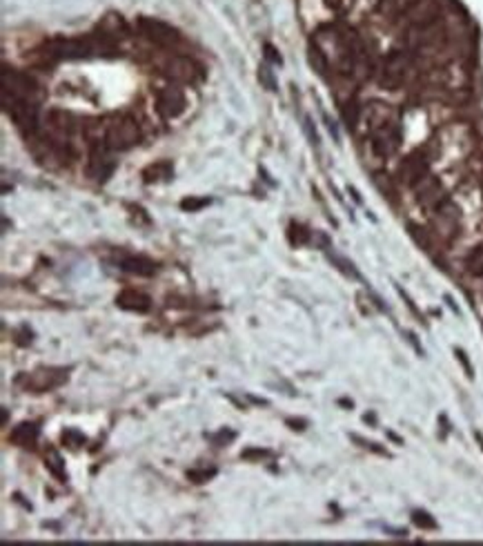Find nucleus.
Returning <instances> with one entry per match:
<instances>
[{
    "mask_svg": "<svg viewBox=\"0 0 483 546\" xmlns=\"http://www.w3.org/2000/svg\"><path fill=\"white\" fill-rule=\"evenodd\" d=\"M116 169V161L112 156V150L107 145H96L89 154V163H87V174L89 178H94L98 183L110 181L112 174Z\"/></svg>",
    "mask_w": 483,
    "mask_h": 546,
    "instance_id": "9",
    "label": "nucleus"
},
{
    "mask_svg": "<svg viewBox=\"0 0 483 546\" xmlns=\"http://www.w3.org/2000/svg\"><path fill=\"white\" fill-rule=\"evenodd\" d=\"M306 130H308V134H310V141H312V145H319V136H317V132L312 130V121L308 119L306 121Z\"/></svg>",
    "mask_w": 483,
    "mask_h": 546,
    "instance_id": "35",
    "label": "nucleus"
},
{
    "mask_svg": "<svg viewBox=\"0 0 483 546\" xmlns=\"http://www.w3.org/2000/svg\"><path fill=\"white\" fill-rule=\"evenodd\" d=\"M140 141V125L132 116H119L105 130V145L112 152H125Z\"/></svg>",
    "mask_w": 483,
    "mask_h": 546,
    "instance_id": "3",
    "label": "nucleus"
},
{
    "mask_svg": "<svg viewBox=\"0 0 483 546\" xmlns=\"http://www.w3.org/2000/svg\"><path fill=\"white\" fill-rule=\"evenodd\" d=\"M67 372L65 368H38L34 372H25L16 379V386H21L27 392H34V395H40V392H49L53 388L62 386L67 381Z\"/></svg>",
    "mask_w": 483,
    "mask_h": 546,
    "instance_id": "4",
    "label": "nucleus"
},
{
    "mask_svg": "<svg viewBox=\"0 0 483 546\" xmlns=\"http://www.w3.org/2000/svg\"><path fill=\"white\" fill-rule=\"evenodd\" d=\"M361 114H363V110L359 107V103L354 101V98L343 105V119H345L347 128H350V130H354V128H356V123L361 121Z\"/></svg>",
    "mask_w": 483,
    "mask_h": 546,
    "instance_id": "23",
    "label": "nucleus"
},
{
    "mask_svg": "<svg viewBox=\"0 0 483 546\" xmlns=\"http://www.w3.org/2000/svg\"><path fill=\"white\" fill-rule=\"evenodd\" d=\"M477 440H479V442L483 444V435H481V433H477Z\"/></svg>",
    "mask_w": 483,
    "mask_h": 546,
    "instance_id": "36",
    "label": "nucleus"
},
{
    "mask_svg": "<svg viewBox=\"0 0 483 546\" xmlns=\"http://www.w3.org/2000/svg\"><path fill=\"white\" fill-rule=\"evenodd\" d=\"M434 230H436V235H441L445 239L457 235V230H459V210L454 208L450 201H443V203L436 205Z\"/></svg>",
    "mask_w": 483,
    "mask_h": 546,
    "instance_id": "11",
    "label": "nucleus"
},
{
    "mask_svg": "<svg viewBox=\"0 0 483 546\" xmlns=\"http://www.w3.org/2000/svg\"><path fill=\"white\" fill-rule=\"evenodd\" d=\"M3 110L25 136H36V132H38V110H36L34 98L3 92Z\"/></svg>",
    "mask_w": 483,
    "mask_h": 546,
    "instance_id": "2",
    "label": "nucleus"
},
{
    "mask_svg": "<svg viewBox=\"0 0 483 546\" xmlns=\"http://www.w3.org/2000/svg\"><path fill=\"white\" fill-rule=\"evenodd\" d=\"M45 56L56 60H78L89 58L98 51H112V45L105 43L98 47V43L92 38H53L45 45Z\"/></svg>",
    "mask_w": 483,
    "mask_h": 546,
    "instance_id": "1",
    "label": "nucleus"
},
{
    "mask_svg": "<svg viewBox=\"0 0 483 546\" xmlns=\"http://www.w3.org/2000/svg\"><path fill=\"white\" fill-rule=\"evenodd\" d=\"M87 440L83 433H78L76 428H67L65 433H62V444L69 446V449H80Z\"/></svg>",
    "mask_w": 483,
    "mask_h": 546,
    "instance_id": "29",
    "label": "nucleus"
},
{
    "mask_svg": "<svg viewBox=\"0 0 483 546\" xmlns=\"http://www.w3.org/2000/svg\"><path fill=\"white\" fill-rule=\"evenodd\" d=\"M138 29L143 32L145 38L160 45V47H174V45L181 43V36H178L174 27L163 23V21H158V18H140Z\"/></svg>",
    "mask_w": 483,
    "mask_h": 546,
    "instance_id": "6",
    "label": "nucleus"
},
{
    "mask_svg": "<svg viewBox=\"0 0 483 546\" xmlns=\"http://www.w3.org/2000/svg\"><path fill=\"white\" fill-rule=\"evenodd\" d=\"M185 107H187V96L183 89L176 85L163 87L156 96V110L167 121L178 119V116L185 112Z\"/></svg>",
    "mask_w": 483,
    "mask_h": 546,
    "instance_id": "7",
    "label": "nucleus"
},
{
    "mask_svg": "<svg viewBox=\"0 0 483 546\" xmlns=\"http://www.w3.org/2000/svg\"><path fill=\"white\" fill-rule=\"evenodd\" d=\"M310 239H312V232H308V228L299 226V223H292V226H290V241L294 246H306V244H310Z\"/></svg>",
    "mask_w": 483,
    "mask_h": 546,
    "instance_id": "27",
    "label": "nucleus"
},
{
    "mask_svg": "<svg viewBox=\"0 0 483 546\" xmlns=\"http://www.w3.org/2000/svg\"><path fill=\"white\" fill-rule=\"evenodd\" d=\"M143 181H145L147 185L151 183H167V181H172V176H174V165L169 163V161H156V163H151L147 165L145 169H143Z\"/></svg>",
    "mask_w": 483,
    "mask_h": 546,
    "instance_id": "16",
    "label": "nucleus"
},
{
    "mask_svg": "<svg viewBox=\"0 0 483 546\" xmlns=\"http://www.w3.org/2000/svg\"><path fill=\"white\" fill-rule=\"evenodd\" d=\"M38 435H40L38 426L32 422L29 424L25 422L14 428L12 435H9V442H14L16 446H21V449H34L36 442H38Z\"/></svg>",
    "mask_w": 483,
    "mask_h": 546,
    "instance_id": "17",
    "label": "nucleus"
},
{
    "mask_svg": "<svg viewBox=\"0 0 483 546\" xmlns=\"http://www.w3.org/2000/svg\"><path fill=\"white\" fill-rule=\"evenodd\" d=\"M49 128L51 130H56L60 134H65V136H69L71 132H76V119L71 116L69 112H62V110H51L49 112Z\"/></svg>",
    "mask_w": 483,
    "mask_h": 546,
    "instance_id": "18",
    "label": "nucleus"
},
{
    "mask_svg": "<svg viewBox=\"0 0 483 546\" xmlns=\"http://www.w3.org/2000/svg\"><path fill=\"white\" fill-rule=\"evenodd\" d=\"M308 60H310V65H312V69L317 71V74H321V76H327V71H330V60H327V56H325V51L319 47L317 43H312L310 45V49H308Z\"/></svg>",
    "mask_w": 483,
    "mask_h": 546,
    "instance_id": "20",
    "label": "nucleus"
},
{
    "mask_svg": "<svg viewBox=\"0 0 483 546\" xmlns=\"http://www.w3.org/2000/svg\"><path fill=\"white\" fill-rule=\"evenodd\" d=\"M466 268H468V272H470V274H475V276H481V274H483V244L477 246V248L470 252L468 261H466Z\"/></svg>",
    "mask_w": 483,
    "mask_h": 546,
    "instance_id": "24",
    "label": "nucleus"
},
{
    "mask_svg": "<svg viewBox=\"0 0 483 546\" xmlns=\"http://www.w3.org/2000/svg\"><path fill=\"white\" fill-rule=\"evenodd\" d=\"M125 34H127V25H125V21H123L121 16L110 14L101 23V36H103V38H107V40L123 38Z\"/></svg>",
    "mask_w": 483,
    "mask_h": 546,
    "instance_id": "19",
    "label": "nucleus"
},
{
    "mask_svg": "<svg viewBox=\"0 0 483 546\" xmlns=\"http://www.w3.org/2000/svg\"><path fill=\"white\" fill-rule=\"evenodd\" d=\"M258 80H261V85L267 89V92H276V80H274V71L263 65L261 69H258Z\"/></svg>",
    "mask_w": 483,
    "mask_h": 546,
    "instance_id": "30",
    "label": "nucleus"
},
{
    "mask_svg": "<svg viewBox=\"0 0 483 546\" xmlns=\"http://www.w3.org/2000/svg\"><path fill=\"white\" fill-rule=\"evenodd\" d=\"M47 468L53 477H56L58 482H67V473H65V464H62L60 460V455L56 451H49L47 453Z\"/></svg>",
    "mask_w": 483,
    "mask_h": 546,
    "instance_id": "22",
    "label": "nucleus"
},
{
    "mask_svg": "<svg viewBox=\"0 0 483 546\" xmlns=\"http://www.w3.org/2000/svg\"><path fill=\"white\" fill-rule=\"evenodd\" d=\"M432 163V154L428 150H417L412 156L406 158V163L401 165V181L406 185H419L428 176V169H430Z\"/></svg>",
    "mask_w": 483,
    "mask_h": 546,
    "instance_id": "8",
    "label": "nucleus"
},
{
    "mask_svg": "<svg viewBox=\"0 0 483 546\" xmlns=\"http://www.w3.org/2000/svg\"><path fill=\"white\" fill-rule=\"evenodd\" d=\"M417 190V201L423 205V208H436L439 203H443V187L441 181L436 176L428 174L419 185H414Z\"/></svg>",
    "mask_w": 483,
    "mask_h": 546,
    "instance_id": "13",
    "label": "nucleus"
},
{
    "mask_svg": "<svg viewBox=\"0 0 483 546\" xmlns=\"http://www.w3.org/2000/svg\"><path fill=\"white\" fill-rule=\"evenodd\" d=\"M212 477H216V468L201 466V468H192V471H187V479L194 482V484H205V482H210Z\"/></svg>",
    "mask_w": 483,
    "mask_h": 546,
    "instance_id": "25",
    "label": "nucleus"
},
{
    "mask_svg": "<svg viewBox=\"0 0 483 546\" xmlns=\"http://www.w3.org/2000/svg\"><path fill=\"white\" fill-rule=\"evenodd\" d=\"M119 265H121V270L129 272V274H136V276H151V274H156V270H158V265L151 261V259L143 257V254L121 257Z\"/></svg>",
    "mask_w": 483,
    "mask_h": 546,
    "instance_id": "14",
    "label": "nucleus"
},
{
    "mask_svg": "<svg viewBox=\"0 0 483 546\" xmlns=\"http://www.w3.org/2000/svg\"><path fill=\"white\" fill-rule=\"evenodd\" d=\"M165 74L174 78L176 83H196L199 80V67L194 65V60L185 56H172L165 62Z\"/></svg>",
    "mask_w": 483,
    "mask_h": 546,
    "instance_id": "12",
    "label": "nucleus"
},
{
    "mask_svg": "<svg viewBox=\"0 0 483 546\" xmlns=\"http://www.w3.org/2000/svg\"><path fill=\"white\" fill-rule=\"evenodd\" d=\"M410 71V56L406 51H392L381 67V87L397 89L404 85Z\"/></svg>",
    "mask_w": 483,
    "mask_h": 546,
    "instance_id": "5",
    "label": "nucleus"
},
{
    "mask_svg": "<svg viewBox=\"0 0 483 546\" xmlns=\"http://www.w3.org/2000/svg\"><path fill=\"white\" fill-rule=\"evenodd\" d=\"M116 306L121 310L127 312H138V315H145L151 308V301L147 294H143L138 290H123L119 297H116Z\"/></svg>",
    "mask_w": 483,
    "mask_h": 546,
    "instance_id": "15",
    "label": "nucleus"
},
{
    "mask_svg": "<svg viewBox=\"0 0 483 546\" xmlns=\"http://www.w3.org/2000/svg\"><path fill=\"white\" fill-rule=\"evenodd\" d=\"M3 92L16 94V96H25V98H34L38 92V85L29 74H23V71L9 69L5 67L3 71Z\"/></svg>",
    "mask_w": 483,
    "mask_h": 546,
    "instance_id": "10",
    "label": "nucleus"
},
{
    "mask_svg": "<svg viewBox=\"0 0 483 546\" xmlns=\"http://www.w3.org/2000/svg\"><path fill=\"white\" fill-rule=\"evenodd\" d=\"M412 522L423 531H436V529H439V524H436L434 517L430 513H425V511H414L412 513Z\"/></svg>",
    "mask_w": 483,
    "mask_h": 546,
    "instance_id": "26",
    "label": "nucleus"
},
{
    "mask_svg": "<svg viewBox=\"0 0 483 546\" xmlns=\"http://www.w3.org/2000/svg\"><path fill=\"white\" fill-rule=\"evenodd\" d=\"M327 259L330 261H332L338 270H341L345 276H352V279H361V274L356 272V268H354V263L352 261H347L345 257H341V254H334V252H330V248H327Z\"/></svg>",
    "mask_w": 483,
    "mask_h": 546,
    "instance_id": "21",
    "label": "nucleus"
},
{
    "mask_svg": "<svg viewBox=\"0 0 483 546\" xmlns=\"http://www.w3.org/2000/svg\"><path fill=\"white\" fill-rule=\"evenodd\" d=\"M267 455L270 453L263 449H249V451H243V460H263Z\"/></svg>",
    "mask_w": 483,
    "mask_h": 546,
    "instance_id": "34",
    "label": "nucleus"
},
{
    "mask_svg": "<svg viewBox=\"0 0 483 546\" xmlns=\"http://www.w3.org/2000/svg\"><path fill=\"white\" fill-rule=\"evenodd\" d=\"M263 49H265V58H267V60H270V62H274V65H281V62H283V58H281V54H279V51H276V47H274V45H270V43H265V47H263Z\"/></svg>",
    "mask_w": 483,
    "mask_h": 546,
    "instance_id": "32",
    "label": "nucleus"
},
{
    "mask_svg": "<svg viewBox=\"0 0 483 546\" xmlns=\"http://www.w3.org/2000/svg\"><path fill=\"white\" fill-rule=\"evenodd\" d=\"M352 440L356 442V444H361L363 449H368V451H372V453H377V455H388V451L386 449H381L379 444H374V442H368V440H363V437H359V435H352Z\"/></svg>",
    "mask_w": 483,
    "mask_h": 546,
    "instance_id": "31",
    "label": "nucleus"
},
{
    "mask_svg": "<svg viewBox=\"0 0 483 546\" xmlns=\"http://www.w3.org/2000/svg\"><path fill=\"white\" fill-rule=\"evenodd\" d=\"M454 355H457V359L461 361L463 368H466V375H468V377H470V379L475 377V370H472V366H470V361H468V355L463 353L461 348H457V351H454Z\"/></svg>",
    "mask_w": 483,
    "mask_h": 546,
    "instance_id": "33",
    "label": "nucleus"
},
{
    "mask_svg": "<svg viewBox=\"0 0 483 546\" xmlns=\"http://www.w3.org/2000/svg\"><path fill=\"white\" fill-rule=\"evenodd\" d=\"M210 203H212V199H208V196H190V199H183L181 201V210H185V212H199L203 208H208Z\"/></svg>",
    "mask_w": 483,
    "mask_h": 546,
    "instance_id": "28",
    "label": "nucleus"
}]
</instances>
